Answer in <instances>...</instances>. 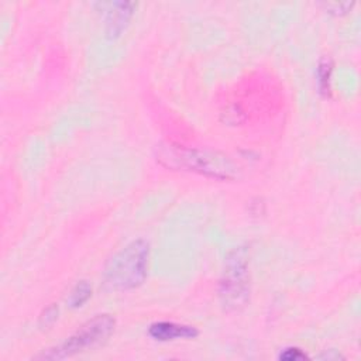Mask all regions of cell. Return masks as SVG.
I'll return each mask as SVG.
<instances>
[{
	"label": "cell",
	"mask_w": 361,
	"mask_h": 361,
	"mask_svg": "<svg viewBox=\"0 0 361 361\" xmlns=\"http://www.w3.org/2000/svg\"><path fill=\"white\" fill-rule=\"evenodd\" d=\"M155 159L166 169L190 172L217 180H233L240 175V166L231 157L207 148L162 142L155 148Z\"/></svg>",
	"instance_id": "6da1fadb"
},
{
	"label": "cell",
	"mask_w": 361,
	"mask_h": 361,
	"mask_svg": "<svg viewBox=\"0 0 361 361\" xmlns=\"http://www.w3.org/2000/svg\"><path fill=\"white\" fill-rule=\"evenodd\" d=\"M149 244L144 238L128 243L113 254L103 268L107 290H130L141 286L148 275Z\"/></svg>",
	"instance_id": "7a4b0ae2"
},
{
	"label": "cell",
	"mask_w": 361,
	"mask_h": 361,
	"mask_svg": "<svg viewBox=\"0 0 361 361\" xmlns=\"http://www.w3.org/2000/svg\"><path fill=\"white\" fill-rule=\"evenodd\" d=\"M217 292L220 303L227 312H238L250 302V254L247 247H235L227 254Z\"/></svg>",
	"instance_id": "3957f363"
},
{
	"label": "cell",
	"mask_w": 361,
	"mask_h": 361,
	"mask_svg": "<svg viewBox=\"0 0 361 361\" xmlns=\"http://www.w3.org/2000/svg\"><path fill=\"white\" fill-rule=\"evenodd\" d=\"M114 327L116 319L111 314H96L85 322L65 341L35 355V360H65L79 353L92 350L107 341V338L113 334Z\"/></svg>",
	"instance_id": "277c9868"
},
{
	"label": "cell",
	"mask_w": 361,
	"mask_h": 361,
	"mask_svg": "<svg viewBox=\"0 0 361 361\" xmlns=\"http://www.w3.org/2000/svg\"><path fill=\"white\" fill-rule=\"evenodd\" d=\"M106 11V35L114 39L121 35L128 21L131 20L137 3L134 1H111L100 4Z\"/></svg>",
	"instance_id": "5b68a950"
},
{
	"label": "cell",
	"mask_w": 361,
	"mask_h": 361,
	"mask_svg": "<svg viewBox=\"0 0 361 361\" xmlns=\"http://www.w3.org/2000/svg\"><path fill=\"white\" fill-rule=\"evenodd\" d=\"M148 336L161 343L175 340H192L199 336V330L195 326L164 320L149 324Z\"/></svg>",
	"instance_id": "8992f818"
},
{
	"label": "cell",
	"mask_w": 361,
	"mask_h": 361,
	"mask_svg": "<svg viewBox=\"0 0 361 361\" xmlns=\"http://www.w3.org/2000/svg\"><path fill=\"white\" fill-rule=\"evenodd\" d=\"M331 73H333V62L330 58H323L319 61L316 68V80L319 93L323 97L331 96Z\"/></svg>",
	"instance_id": "52a82bcc"
},
{
	"label": "cell",
	"mask_w": 361,
	"mask_h": 361,
	"mask_svg": "<svg viewBox=\"0 0 361 361\" xmlns=\"http://www.w3.org/2000/svg\"><path fill=\"white\" fill-rule=\"evenodd\" d=\"M92 298V285L87 281H79L69 292L66 303L72 309L82 307Z\"/></svg>",
	"instance_id": "ba28073f"
},
{
	"label": "cell",
	"mask_w": 361,
	"mask_h": 361,
	"mask_svg": "<svg viewBox=\"0 0 361 361\" xmlns=\"http://www.w3.org/2000/svg\"><path fill=\"white\" fill-rule=\"evenodd\" d=\"M58 314H59V307H58V305L52 303V305L47 306V307L41 312V314H39V319H38L39 326H41L42 329L52 326V324L56 322Z\"/></svg>",
	"instance_id": "9c48e42d"
},
{
	"label": "cell",
	"mask_w": 361,
	"mask_h": 361,
	"mask_svg": "<svg viewBox=\"0 0 361 361\" xmlns=\"http://www.w3.org/2000/svg\"><path fill=\"white\" fill-rule=\"evenodd\" d=\"M322 6L324 7L326 13L333 14V16H344L347 14L354 6L355 3H350V1H334V3H322Z\"/></svg>",
	"instance_id": "30bf717a"
},
{
	"label": "cell",
	"mask_w": 361,
	"mask_h": 361,
	"mask_svg": "<svg viewBox=\"0 0 361 361\" xmlns=\"http://www.w3.org/2000/svg\"><path fill=\"white\" fill-rule=\"evenodd\" d=\"M278 358L282 361H302V360H306L307 355L305 354V351H302L298 347H288L283 351H281Z\"/></svg>",
	"instance_id": "8fae6325"
},
{
	"label": "cell",
	"mask_w": 361,
	"mask_h": 361,
	"mask_svg": "<svg viewBox=\"0 0 361 361\" xmlns=\"http://www.w3.org/2000/svg\"><path fill=\"white\" fill-rule=\"evenodd\" d=\"M345 357L334 348L330 350H324L323 353H320L319 355H316V360H323V361H337V360H344Z\"/></svg>",
	"instance_id": "7c38bea8"
}]
</instances>
